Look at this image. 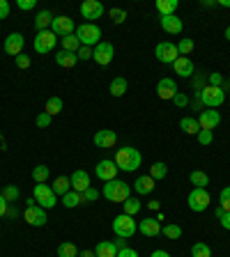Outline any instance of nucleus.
I'll return each instance as SVG.
<instances>
[{
  "mask_svg": "<svg viewBox=\"0 0 230 257\" xmlns=\"http://www.w3.org/2000/svg\"><path fill=\"white\" fill-rule=\"evenodd\" d=\"M143 163V156L136 147H120L118 154H115V165H118L122 172H134L140 168Z\"/></svg>",
  "mask_w": 230,
  "mask_h": 257,
  "instance_id": "obj_1",
  "label": "nucleus"
},
{
  "mask_svg": "<svg viewBox=\"0 0 230 257\" xmlns=\"http://www.w3.org/2000/svg\"><path fill=\"white\" fill-rule=\"evenodd\" d=\"M108 202H125V200L132 198V186L122 182V179H113V182H106L104 191H101Z\"/></svg>",
  "mask_w": 230,
  "mask_h": 257,
  "instance_id": "obj_2",
  "label": "nucleus"
},
{
  "mask_svg": "<svg viewBox=\"0 0 230 257\" xmlns=\"http://www.w3.org/2000/svg\"><path fill=\"white\" fill-rule=\"evenodd\" d=\"M76 37H79L81 46H97L99 39H101V28L97 26V23H81L79 28H76Z\"/></svg>",
  "mask_w": 230,
  "mask_h": 257,
  "instance_id": "obj_3",
  "label": "nucleus"
},
{
  "mask_svg": "<svg viewBox=\"0 0 230 257\" xmlns=\"http://www.w3.org/2000/svg\"><path fill=\"white\" fill-rule=\"evenodd\" d=\"M111 227H113V232H115L120 239H132L134 234L138 232V223L134 220V216H127V214L115 216V220H113Z\"/></svg>",
  "mask_w": 230,
  "mask_h": 257,
  "instance_id": "obj_4",
  "label": "nucleus"
},
{
  "mask_svg": "<svg viewBox=\"0 0 230 257\" xmlns=\"http://www.w3.org/2000/svg\"><path fill=\"white\" fill-rule=\"evenodd\" d=\"M198 99L205 108H219V106L226 101V90L224 87H212V85H205L198 94Z\"/></svg>",
  "mask_w": 230,
  "mask_h": 257,
  "instance_id": "obj_5",
  "label": "nucleus"
},
{
  "mask_svg": "<svg viewBox=\"0 0 230 257\" xmlns=\"http://www.w3.org/2000/svg\"><path fill=\"white\" fill-rule=\"evenodd\" d=\"M33 198H35V202H37L42 209H51V207L58 205V195L53 193V188L48 184H35Z\"/></svg>",
  "mask_w": 230,
  "mask_h": 257,
  "instance_id": "obj_6",
  "label": "nucleus"
},
{
  "mask_svg": "<svg viewBox=\"0 0 230 257\" xmlns=\"http://www.w3.org/2000/svg\"><path fill=\"white\" fill-rule=\"evenodd\" d=\"M154 55H157L159 62H164V65H173V62L180 58L178 44H173V41H161V44H157V48H154Z\"/></svg>",
  "mask_w": 230,
  "mask_h": 257,
  "instance_id": "obj_7",
  "label": "nucleus"
},
{
  "mask_svg": "<svg viewBox=\"0 0 230 257\" xmlns=\"http://www.w3.org/2000/svg\"><path fill=\"white\" fill-rule=\"evenodd\" d=\"M113 58H115V48H113V44H108V41H99L97 46L92 48V60H94L97 65H101V67L111 65Z\"/></svg>",
  "mask_w": 230,
  "mask_h": 257,
  "instance_id": "obj_8",
  "label": "nucleus"
},
{
  "mask_svg": "<svg viewBox=\"0 0 230 257\" xmlns=\"http://www.w3.org/2000/svg\"><path fill=\"white\" fill-rule=\"evenodd\" d=\"M55 37H67V35H74L76 33V26L69 16H53V23L48 28Z\"/></svg>",
  "mask_w": 230,
  "mask_h": 257,
  "instance_id": "obj_9",
  "label": "nucleus"
},
{
  "mask_svg": "<svg viewBox=\"0 0 230 257\" xmlns=\"http://www.w3.org/2000/svg\"><path fill=\"white\" fill-rule=\"evenodd\" d=\"M104 12L106 9L99 0H86V2H81V16L86 19V23H92L94 19H101Z\"/></svg>",
  "mask_w": 230,
  "mask_h": 257,
  "instance_id": "obj_10",
  "label": "nucleus"
},
{
  "mask_svg": "<svg viewBox=\"0 0 230 257\" xmlns=\"http://www.w3.org/2000/svg\"><path fill=\"white\" fill-rule=\"evenodd\" d=\"M210 193L205 191V188H193L189 193V209L191 211H205L210 207Z\"/></svg>",
  "mask_w": 230,
  "mask_h": 257,
  "instance_id": "obj_11",
  "label": "nucleus"
},
{
  "mask_svg": "<svg viewBox=\"0 0 230 257\" xmlns=\"http://www.w3.org/2000/svg\"><path fill=\"white\" fill-rule=\"evenodd\" d=\"M55 41H58V37H55L51 30H42V33H37V37H35V51L51 53L53 48H55Z\"/></svg>",
  "mask_w": 230,
  "mask_h": 257,
  "instance_id": "obj_12",
  "label": "nucleus"
},
{
  "mask_svg": "<svg viewBox=\"0 0 230 257\" xmlns=\"http://www.w3.org/2000/svg\"><path fill=\"white\" fill-rule=\"evenodd\" d=\"M118 172H120V168L115 165V161H111V158H104V161L97 163V177L101 179V182H113V179H118Z\"/></svg>",
  "mask_w": 230,
  "mask_h": 257,
  "instance_id": "obj_13",
  "label": "nucleus"
},
{
  "mask_svg": "<svg viewBox=\"0 0 230 257\" xmlns=\"http://www.w3.org/2000/svg\"><path fill=\"white\" fill-rule=\"evenodd\" d=\"M23 220H26L28 225H33V227H42V225H46V209H42L40 205L35 207H26V214H23Z\"/></svg>",
  "mask_w": 230,
  "mask_h": 257,
  "instance_id": "obj_14",
  "label": "nucleus"
},
{
  "mask_svg": "<svg viewBox=\"0 0 230 257\" xmlns=\"http://www.w3.org/2000/svg\"><path fill=\"white\" fill-rule=\"evenodd\" d=\"M198 124H200V129H207V131H212V129H217L219 124H221V115H219V110H200V115H198Z\"/></svg>",
  "mask_w": 230,
  "mask_h": 257,
  "instance_id": "obj_15",
  "label": "nucleus"
},
{
  "mask_svg": "<svg viewBox=\"0 0 230 257\" xmlns=\"http://www.w3.org/2000/svg\"><path fill=\"white\" fill-rule=\"evenodd\" d=\"M23 46H26V39H23V35L21 33H12L5 39V53H9V55H14V58L23 53Z\"/></svg>",
  "mask_w": 230,
  "mask_h": 257,
  "instance_id": "obj_16",
  "label": "nucleus"
},
{
  "mask_svg": "<svg viewBox=\"0 0 230 257\" xmlns=\"http://www.w3.org/2000/svg\"><path fill=\"white\" fill-rule=\"evenodd\" d=\"M94 145L101 147V149H111V147H115V143H118V136H115V131H111V129H101V131L94 133Z\"/></svg>",
  "mask_w": 230,
  "mask_h": 257,
  "instance_id": "obj_17",
  "label": "nucleus"
},
{
  "mask_svg": "<svg viewBox=\"0 0 230 257\" xmlns=\"http://www.w3.org/2000/svg\"><path fill=\"white\" fill-rule=\"evenodd\" d=\"M138 232L145 234L147 239L157 237V234H161V220H157V218H145V220L138 223Z\"/></svg>",
  "mask_w": 230,
  "mask_h": 257,
  "instance_id": "obj_18",
  "label": "nucleus"
},
{
  "mask_svg": "<svg viewBox=\"0 0 230 257\" xmlns=\"http://www.w3.org/2000/svg\"><path fill=\"white\" fill-rule=\"evenodd\" d=\"M173 69H175V73L182 76V78H191L193 72H196V67H193L191 58H184V55H180V58L173 62Z\"/></svg>",
  "mask_w": 230,
  "mask_h": 257,
  "instance_id": "obj_19",
  "label": "nucleus"
},
{
  "mask_svg": "<svg viewBox=\"0 0 230 257\" xmlns=\"http://www.w3.org/2000/svg\"><path fill=\"white\" fill-rule=\"evenodd\" d=\"M69 182H72V191H76V193H86L90 188V175L86 170H76L69 177Z\"/></svg>",
  "mask_w": 230,
  "mask_h": 257,
  "instance_id": "obj_20",
  "label": "nucleus"
},
{
  "mask_svg": "<svg viewBox=\"0 0 230 257\" xmlns=\"http://www.w3.org/2000/svg\"><path fill=\"white\" fill-rule=\"evenodd\" d=\"M159 23H161V28H164V33H168V35H180L182 33V28H184L182 19H178L175 14H171V16H161Z\"/></svg>",
  "mask_w": 230,
  "mask_h": 257,
  "instance_id": "obj_21",
  "label": "nucleus"
},
{
  "mask_svg": "<svg viewBox=\"0 0 230 257\" xmlns=\"http://www.w3.org/2000/svg\"><path fill=\"white\" fill-rule=\"evenodd\" d=\"M157 94L161 99H173V97L178 94V83L173 78H161L157 83Z\"/></svg>",
  "mask_w": 230,
  "mask_h": 257,
  "instance_id": "obj_22",
  "label": "nucleus"
},
{
  "mask_svg": "<svg viewBox=\"0 0 230 257\" xmlns=\"http://www.w3.org/2000/svg\"><path fill=\"white\" fill-rule=\"evenodd\" d=\"M154 179L150 177V175H143V177H136V182H134V191L138 193V195H150L152 191H154Z\"/></svg>",
  "mask_w": 230,
  "mask_h": 257,
  "instance_id": "obj_23",
  "label": "nucleus"
},
{
  "mask_svg": "<svg viewBox=\"0 0 230 257\" xmlns=\"http://www.w3.org/2000/svg\"><path fill=\"white\" fill-rule=\"evenodd\" d=\"M55 62H58L60 67H65V69H72L76 62H79V55L72 51H65V48H60L58 53H55Z\"/></svg>",
  "mask_w": 230,
  "mask_h": 257,
  "instance_id": "obj_24",
  "label": "nucleus"
},
{
  "mask_svg": "<svg viewBox=\"0 0 230 257\" xmlns=\"http://www.w3.org/2000/svg\"><path fill=\"white\" fill-rule=\"evenodd\" d=\"M53 23V14L48 12V9H42L37 16H35V28H37V33H42V30H48Z\"/></svg>",
  "mask_w": 230,
  "mask_h": 257,
  "instance_id": "obj_25",
  "label": "nucleus"
},
{
  "mask_svg": "<svg viewBox=\"0 0 230 257\" xmlns=\"http://www.w3.org/2000/svg\"><path fill=\"white\" fill-rule=\"evenodd\" d=\"M94 255H97V257H115V255H118V248H115L113 241H99Z\"/></svg>",
  "mask_w": 230,
  "mask_h": 257,
  "instance_id": "obj_26",
  "label": "nucleus"
},
{
  "mask_svg": "<svg viewBox=\"0 0 230 257\" xmlns=\"http://www.w3.org/2000/svg\"><path fill=\"white\" fill-rule=\"evenodd\" d=\"M178 0H157V12L161 14V16H171V14H175V9H178Z\"/></svg>",
  "mask_w": 230,
  "mask_h": 257,
  "instance_id": "obj_27",
  "label": "nucleus"
},
{
  "mask_svg": "<svg viewBox=\"0 0 230 257\" xmlns=\"http://www.w3.org/2000/svg\"><path fill=\"white\" fill-rule=\"evenodd\" d=\"M86 200H83V193H76V191H69L62 195V205L67 207V209H74V207L83 205Z\"/></svg>",
  "mask_w": 230,
  "mask_h": 257,
  "instance_id": "obj_28",
  "label": "nucleus"
},
{
  "mask_svg": "<svg viewBox=\"0 0 230 257\" xmlns=\"http://www.w3.org/2000/svg\"><path fill=\"white\" fill-rule=\"evenodd\" d=\"M127 87H129V83H127V78H122V76H115V78L111 80V94L113 97H125Z\"/></svg>",
  "mask_w": 230,
  "mask_h": 257,
  "instance_id": "obj_29",
  "label": "nucleus"
},
{
  "mask_svg": "<svg viewBox=\"0 0 230 257\" xmlns=\"http://www.w3.org/2000/svg\"><path fill=\"white\" fill-rule=\"evenodd\" d=\"M51 188H53V193H55V195H60V198H62L65 193L72 191V182H69V177H58L55 182H53Z\"/></svg>",
  "mask_w": 230,
  "mask_h": 257,
  "instance_id": "obj_30",
  "label": "nucleus"
},
{
  "mask_svg": "<svg viewBox=\"0 0 230 257\" xmlns=\"http://www.w3.org/2000/svg\"><path fill=\"white\" fill-rule=\"evenodd\" d=\"M180 129H182L184 133H189V136H198V131H200V124H198L196 117H182V122H180Z\"/></svg>",
  "mask_w": 230,
  "mask_h": 257,
  "instance_id": "obj_31",
  "label": "nucleus"
},
{
  "mask_svg": "<svg viewBox=\"0 0 230 257\" xmlns=\"http://www.w3.org/2000/svg\"><path fill=\"white\" fill-rule=\"evenodd\" d=\"M189 182L193 184V188H205V186L210 184V177H207V172H203V170H193L189 175Z\"/></svg>",
  "mask_w": 230,
  "mask_h": 257,
  "instance_id": "obj_32",
  "label": "nucleus"
},
{
  "mask_svg": "<svg viewBox=\"0 0 230 257\" xmlns=\"http://www.w3.org/2000/svg\"><path fill=\"white\" fill-rule=\"evenodd\" d=\"M60 41H62V48H65V51L76 53L81 48V41H79V37H76V33L67 35V37H60Z\"/></svg>",
  "mask_w": 230,
  "mask_h": 257,
  "instance_id": "obj_33",
  "label": "nucleus"
},
{
  "mask_svg": "<svg viewBox=\"0 0 230 257\" xmlns=\"http://www.w3.org/2000/svg\"><path fill=\"white\" fill-rule=\"evenodd\" d=\"M166 175H168V165L161 163V161H157V163L150 165V177L157 182V179H164Z\"/></svg>",
  "mask_w": 230,
  "mask_h": 257,
  "instance_id": "obj_34",
  "label": "nucleus"
},
{
  "mask_svg": "<svg viewBox=\"0 0 230 257\" xmlns=\"http://www.w3.org/2000/svg\"><path fill=\"white\" fill-rule=\"evenodd\" d=\"M122 205H125V214H127V216H136L138 211L143 209V202H140L138 198H129V200H125Z\"/></svg>",
  "mask_w": 230,
  "mask_h": 257,
  "instance_id": "obj_35",
  "label": "nucleus"
},
{
  "mask_svg": "<svg viewBox=\"0 0 230 257\" xmlns=\"http://www.w3.org/2000/svg\"><path fill=\"white\" fill-rule=\"evenodd\" d=\"M48 175H51V170H48V165H35V170H33V179H35V184H46V179H48Z\"/></svg>",
  "mask_w": 230,
  "mask_h": 257,
  "instance_id": "obj_36",
  "label": "nucleus"
},
{
  "mask_svg": "<svg viewBox=\"0 0 230 257\" xmlns=\"http://www.w3.org/2000/svg\"><path fill=\"white\" fill-rule=\"evenodd\" d=\"M62 106H65V104H62V99H60V97H51V99L46 101L44 112H48V115L53 117V115H58V112L62 110Z\"/></svg>",
  "mask_w": 230,
  "mask_h": 257,
  "instance_id": "obj_37",
  "label": "nucleus"
},
{
  "mask_svg": "<svg viewBox=\"0 0 230 257\" xmlns=\"http://www.w3.org/2000/svg\"><path fill=\"white\" fill-rule=\"evenodd\" d=\"M191 257H212L210 246L203 244V241H196V244L191 246Z\"/></svg>",
  "mask_w": 230,
  "mask_h": 257,
  "instance_id": "obj_38",
  "label": "nucleus"
},
{
  "mask_svg": "<svg viewBox=\"0 0 230 257\" xmlns=\"http://www.w3.org/2000/svg\"><path fill=\"white\" fill-rule=\"evenodd\" d=\"M58 257H79V251L72 241H65V244L58 246Z\"/></svg>",
  "mask_w": 230,
  "mask_h": 257,
  "instance_id": "obj_39",
  "label": "nucleus"
},
{
  "mask_svg": "<svg viewBox=\"0 0 230 257\" xmlns=\"http://www.w3.org/2000/svg\"><path fill=\"white\" fill-rule=\"evenodd\" d=\"M19 186H14V184H9V186H5V188H2V198L7 200V202H16V200H19Z\"/></svg>",
  "mask_w": 230,
  "mask_h": 257,
  "instance_id": "obj_40",
  "label": "nucleus"
},
{
  "mask_svg": "<svg viewBox=\"0 0 230 257\" xmlns=\"http://www.w3.org/2000/svg\"><path fill=\"white\" fill-rule=\"evenodd\" d=\"M161 234L166 239H180L182 237V227L180 225H166V227H161Z\"/></svg>",
  "mask_w": 230,
  "mask_h": 257,
  "instance_id": "obj_41",
  "label": "nucleus"
},
{
  "mask_svg": "<svg viewBox=\"0 0 230 257\" xmlns=\"http://www.w3.org/2000/svg\"><path fill=\"white\" fill-rule=\"evenodd\" d=\"M178 51H180V55H184V58H189V53L193 51V39H189V37H184V39L178 44Z\"/></svg>",
  "mask_w": 230,
  "mask_h": 257,
  "instance_id": "obj_42",
  "label": "nucleus"
},
{
  "mask_svg": "<svg viewBox=\"0 0 230 257\" xmlns=\"http://www.w3.org/2000/svg\"><path fill=\"white\" fill-rule=\"evenodd\" d=\"M196 138H198V143H200L203 147H207V145H212V140H214V133L207 131V129H200Z\"/></svg>",
  "mask_w": 230,
  "mask_h": 257,
  "instance_id": "obj_43",
  "label": "nucleus"
},
{
  "mask_svg": "<svg viewBox=\"0 0 230 257\" xmlns=\"http://www.w3.org/2000/svg\"><path fill=\"white\" fill-rule=\"evenodd\" d=\"M214 214H217V218L221 220V227H224V230H230V211H224L221 207H219Z\"/></svg>",
  "mask_w": 230,
  "mask_h": 257,
  "instance_id": "obj_44",
  "label": "nucleus"
},
{
  "mask_svg": "<svg viewBox=\"0 0 230 257\" xmlns=\"http://www.w3.org/2000/svg\"><path fill=\"white\" fill-rule=\"evenodd\" d=\"M108 16H111L113 23H125L127 12H125V9H118V7H113L111 12H108Z\"/></svg>",
  "mask_w": 230,
  "mask_h": 257,
  "instance_id": "obj_45",
  "label": "nucleus"
},
{
  "mask_svg": "<svg viewBox=\"0 0 230 257\" xmlns=\"http://www.w3.org/2000/svg\"><path fill=\"white\" fill-rule=\"evenodd\" d=\"M219 202H221V209H224V211H230V186H226L224 191H221Z\"/></svg>",
  "mask_w": 230,
  "mask_h": 257,
  "instance_id": "obj_46",
  "label": "nucleus"
},
{
  "mask_svg": "<svg viewBox=\"0 0 230 257\" xmlns=\"http://www.w3.org/2000/svg\"><path fill=\"white\" fill-rule=\"evenodd\" d=\"M51 119H53V117L48 115V112H40L35 122H37V126H40V129H46V126H51Z\"/></svg>",
  "mask_w": 230,
  "mask_h": 257,
  "instance_id": "obj_47",
  "label": "nucleus"
},
{
  "mask_svg": "<svg viewBox=\"0 0 230 257\" xmlns=\"http://www.w3.org/2000/svg\"><path fill=\"white\" fill-rule=\"evenodd\" d=\"M16 7H19L21 12H30V9H35V7H37V0H19V2H16Z\"/></svg>",
  "mask_w": 230,
  "mask_h": 257,
  "instance_id": "obj_48",
  "label": "nucleus"
},
{
  "mask_svg": "<svg viewBox=\"0 0 230 257\" xmlns=\"http://www.w3.org/2000/svg\"><path fill=\"white\" fill-rule=\"evenodd\" d=\"M99 195H101V193H99L97 188H92V186H90V188H88V191L83 193V200H86V202H97Z\"/></svg>",
  "mask_w": 230,
  "mask_h": 257,
  "instance_id": "obj_49",
  "label": "nucleus"
},
{
  "mask_svg": "<svg viewBox=\"0 0 230 257\" xmlns=\"http://www.w3.org/2000/svg\"><path fill=\"white\" fill-rule=\"evenodd\" d=\"M173 104L178 106V108H184V106H189V97L184 92H178L175 97H173Z\"/></svg>",
  "mask_w": 230,
  "mask_h": 257,
  "instance_id": "obj_50",
  "label": "nucleus"
},
{
  "mask_svg": "<svg viewBox=\"0 0 230 257\" xmlns=\"http://www.w3.org/2000/svg\"><path fill=\"white\" fill-rule=\"evenodd\" d=\"M16 67H19V69H28V67H30V55H26V53H21V55H16Z\"/></svg>",
  "mask_w": 230,
  "mask_h": 257,
  "instance_id": "obj_51",
  "label": "nucleus"
},
{
  "mask_svg": "<svg viewBox=\"0 0 230 257\" xmlns=\"http://www.w3.org/2000/svg\"><path fill=\"white\" fill-rule=\"evenodd\" d=\"M207 85H212V87H221L224 85V76H221V73H210V83H207Z\"/></svg>",
  "mask_w": 230,
  "mask_h": 257,
  "instance_id": "obj_52",
  "label": "nucleus"
},
{
  "mask_svg": "<svg viewBox=\"0 0 230 257\" xmlns=\"http://www.w3.org/2000/svg\"><path fill=\"white\" fill-rule=\"evenodd\" d=\"M76 55H79V60H92V48L81 46L79 51H76Z\"/></svg>",
  "mask_w": 230,
  "mask_h": 257,
  "instance_id": "obj_53",
  "label": "nucleus"
},
{
  "mask_svg": "<svg viewBox=\"0 0 230 257\" xmlns=\"http://www.w3.org/2000/svg\"><path fill=\"white\" fill-rule=\"evenodd\" d=\"M7 211H9V202L2 198V193H0V218L7 216Z\"/></svg>",
  "mask_w": 230,
  "mask_h": 257,
  "instance_id": "obj_54",
  "label": "nucleus"
},
{
  "mask_svg": "<svg viewBox=\"0 0 230 257\" xmlns=\"http://www.w3.org/2000/svg\"><path fill=\"white\" fill-rule=\"evenodd\" d=\"M7 16H9V2L0 0V19H7Z\"/></svg>",
  "mask_w": 230,
  "mask_h": 257,
  "instance_id": "obj_55",
  "label": "nucleus"
},
{
  "mask_svg": "<svg viewBox=\"0 0 230 257\" xmlns=\"http://www.w3.org/2000/svg\"><path fill=\"white\" fill-rule=\"evenodd\" d=\"M115 257H138V253L134 251V248H122V251H118Z\"/></svg>",
  "mask_w": 230,
  "mask_h": 257,
  "instance_id": "obj_56",
  "label": "nucleus"
},
{
  "mask_svg": "<svg viewBox=\"0 0 230 257\" xmlns=\"http://www.w3.org/2000/svg\"><path fill=\"white\" fill-rule=\"evenodd\" d=\"M113 244H115V248H118V251H122V248H127V239H115V241H113Z\"/></svg>",
  "mask_w": 230,
  "mask_h": 257,
  "instance_id": "obj_57",
  "label": "nucleus"
},
{
  "mask_svg": "<svg viewBox=\"0 0 230 257\" xmlns=\"http://www.w3.org/2000/svg\"><path fill=\"white\" fill-rule=\"evenodd\" d=\"M159 207H161V205H159L157 200H152V202H147V209H152V211H159Z\"/></svg>",
  "mask_w": 230,
  "mask_h": 257,
  "instance_id": "obj_58",
  "label": "nucleus"
},
{
  "mask_svg": "<svg viewBox=\"0 0 230 257\" xmlns=\"http://www.w3.org/2000/svg\"><path fill=\"white\" fill-rule=\"evenodd\" d=\"M150 257H171V255H168V253H166V251H154Z\"/></svg>",
  "mask_w": 230,
  "mask_h": 257,
  "instance_id": "obj_59",
  "label": "nucleus"
},
{
  "mask_svg": "<svg viewBox=\"0 0 230 257\" xmlns=\"http://www.w3.org/2000/svg\"><path fill=\"white\" fill-rule=\"evenodd\" d=\"M79 257H97V255H94V251H81Z\"/></svg>",
  "mask_w": 230,
  "mask_h": 257,
  "instance_id": "obj_60",
  "label": "nucleus"
},
{
  "mask_svg": "<svg viewBox=\"0 0 230 257\" xmlns=\"http://www.w3.org/2000/svg\"><path fill=\"white\" fill-rule=\"evenodd\" d=\"M203 5H205V7H214L217 2H214V0H203Z\"/></svg>",
  "mask_w": 230,
  "mask_h": 257,
  "instance_id": "obj_61",
  "label": "nucleus"
},
{
  "mask_svg": "<svg viewBox=\"0 0 230 257\" xmlns=\"http://www.w3.org/2000/svg\"><path fill=\"white\" fill-rule=\"evenodd\" d=\"M217 5H221V7H230V0H219Z\"/></svg>",
  "mask_w": 230,
  "mask_h": 257,
  "instance_id": "obj_62",
  "label": "nucleus"
},
{
  "mask_svg": "<svg viewBox=\"0 0 230 257\" xmlns=\"http://www.w3.org/2000/svg\"><path fill=\"white\" fill-rule=\"evenodd\" d=\"M37 202H35V198H30V200H26V207H35Z\"/></svg>",
  "mask_w": 230,
  "mask_h": 257,
  "instance_id": "obj_63",
  "label": "nucleus"
},
{
  "mask_svg": "<svg viewBox=\"0 0 230 257\" xmlns=\"http://www.w3.org/2000/svg\"><path fill=\"white\" fill-rule=\"evenodd\" d=\"M226 39H228V41H230V26H228V28H226Z\"/></svg>",
  "mask_w": 230,
  "mask_h": 257,
  "instance_id": "obj_64",
  "label": "nucleus"
}]
</instances>
